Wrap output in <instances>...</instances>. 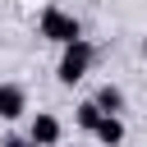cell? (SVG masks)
I'll use <instances>...</instances> for the list:
<instances>
[{"mask_svg": "<svg viewBox=\"0 0 147 147\" xmlns=\"http://www.w3.org/2000/svg\"><path fill=\"white\" fill-rule=\"evenodd\" d=\"M92 41L87 37H78V41H69V46H60V64H55V78L64 83V87H74V83H83L87 78V69H92Z\"/></svg>", "mask_w": 147, "mask_h": 147, "instance_id": "cell-1", "label": "cell"}, {"mask_svg": "<svg viewBox=\"0 0 147 147\" xmlns=\"http://www.w3.org/2000/svg\"><path fill=\"white\" fill-rule=\"evenodd\" d=\"M37 32H41L46 41H55V46H69V41H78V37H83L78 18H74L69 9H60V5L41 9V18H37Z\"/></svg>", "mask_w": 147, "mask_h": 147, "instance_id": "cell-2", "label": "cell"}, {"mask_svg": "<svg viewBox=\"0 0 147 147\" xmlns=\"http://www.w3.org/2000/svg\"><path fill=\"white\" fill-rule=\"evenodd\" d=\"M60 133H64V129H60V119H55L51 110H37V115L28 119V138H32L37 147H60Z\"/></svg>", "mask_w": 147, "mask_h": 147, "instance_id": "cell-3", "label": "cell"}, {"mask_svg": "<svg viewBox=\"0 0 147 147\" xmlns=\"http://www.w3.org/2000/svg\"><path fill=\"white\" fill-rule=\"evenodd\" d=\"M28 110V92L18 83H0V119H18Z\"/></svg>", "mask_w": 147, "mask_h": 147, "instance_id": "cell-4", "label": "cell"}, {"mask_svg": "<svg viewBox=\"0 0 147 147\" xmlns=\"http://www.w3.org/2000/svg\"><path fill=\"white\" fill-rule=\"evenodd\" d=\"M92 138H96V142H106V147H119V142H124V119H119V115H106V119L96 124V133H92Z\"/></svg>", "mask_w": 147, "mask_h": 147, "instance_id": "cell-5", "label": "cell"}, {"mask_svg": "<svg viewBox=\"0 0 147 147\" xmlns=\"http://www.w3.org/2000/svg\"><path fill=\"white\" fill-rule=\"evenodd\" d=\"M96 106H101L106 115H119V110H124V87H115V83H101V87H96Z\"/></svg>", "mask_w": 147, "mask_h": 147, "instance_id": "cell-6", "label": "cell"}, {"mask_svg": "<svg viewBox=\"0 0 147 147\" xmlns=\"http://www.w3.org/2000/svg\"><path fill=\"white\" fill-rule=\"evenodd\" d=\"M74 119H78V129H87V133H96V124L106 119V110H101V106H96V96H92V101H83V106L74 110Z\"/></svg>", "mask_w": 147, "mask_h": 147, "instance_id": "cell-7", "label": "cell"}, {"mask_svg": "<svg viewBox=\"0 0 147 147\" xmlns=\"http://www.w3.org/2000/svg\"><path fill=\"white\" fill-rule=\"evenodd\" d=\"M0 147H37V142H32V138H5Z\"/></svg>", "mask_w": 147, "mask_h": 147, "instance_id": "cell-8", "label": "cell"}, {"mask_svg": "<svg viewBox=\"0 0 147 147\" xmlns=\"http://www.w3.org/2000/svg\"><path fill=\"white\" fill-rule=\"evenodd\" d=\"M142 55H147V37H142Z\"/></svg>", "mask_w": 147, "mask_h": 147, "instance_id": "cell-9", "label": "cell"}]
</instances>
